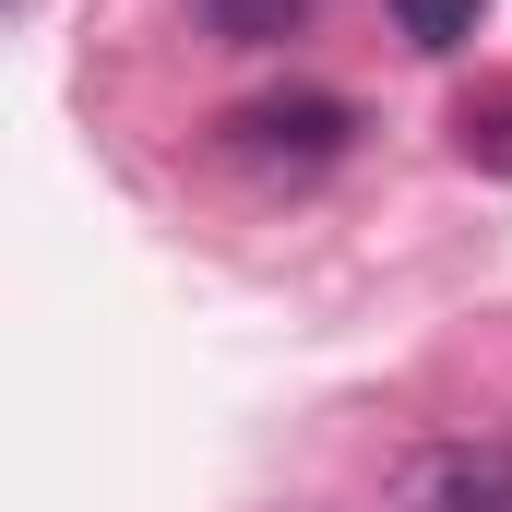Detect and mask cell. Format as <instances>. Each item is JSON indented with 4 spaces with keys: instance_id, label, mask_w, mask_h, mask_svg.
Wrapping results in <instances>:
<instances>
[{
    "instance_id": "5b68a950",
    "label": "cell",
    "mask_w": 512,
    "mask_h": 512,
    "mask_svg": "<svg viewBox=\"0 0 512 512\" xmlns=\"http://www.w3.org/2000/svg\"><path fill=\"white\" fill-rule=\"evenodd\" d=\"M393 24H405V48H429V60H453L477 24H489V0H393Z\"/></svg>"
},
{
    "instance_id": "6da1fadb",
    "label": "cell",
    "mask_w": 512,
    "mask_h": 512,
    "mask_svg": "<svg viewBox=\"0 0 512 512\" xmlns=\"http://www.w3.org/2000/svg\"><path fill=\"white\" fill-rule=\"evenodd\" d=\"M346 131H358V120H346L334 96H262V108H239V120H227V155L310 179V167H334V155H346Z\"/></svg>"
},
{
    "instance_id": "7a4b0ae2",
    "label": "cell",
    "mask_w": 512,
    "mask_h": 512,
    "mask_svg": "<svg viewBox=\"0 0 512 512\" xmlns=\"http://www.w3.org/2000/svg\"><path fill=\"white\" fill-rule=\"evenodd\" d=\"M393 512H512V441H429V453H405Z\"/></svg>"
},
{
    "instance_id": "3957f363",
    "label": "cell",
    "mask_w": 512,
    "mask_h": 512,
    "mask_svg": "<svg viewBox=\"0 0 512 512\" xmlns=\"http://www.w3.org/2000/svg\"><path fill=\"white\" fill-rule=\"evenodd\" d=\"M453 143H465V167L512 179V84H477V96L453 108Z\"/></svg>"
},
{
    "instance_id": "277c9868",
    "label": "cell",
    "mask_w": 512,
    "mask_h": 512,
    "mask_svg": "<svg viewBox=\"0 0 512 512\" xmlns=\"http://www.w3.org/2000/svg\"><path fill=\"white\" fill-rule=\"evenodd\" d=\"M203 24H215L227 48H286V36L310 24V0H203Z\"/></svg>"
}]
</instances>
